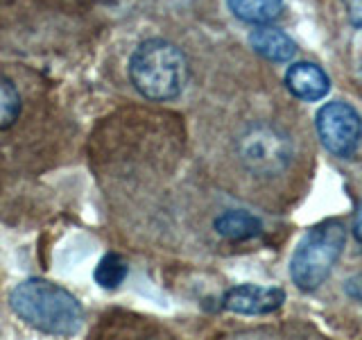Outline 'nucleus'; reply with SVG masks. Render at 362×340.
Wrapping results in <instances>:
<instances>
[{
    "instance_id": "obj_10",
    "label": "nucleus",
    "mask_w": 362,
    "mask_h": 340,
    "mask_svg": "<svg viewBox=\"0 0 362 340\" xmlns=\"http://www.w3.org/2000/svg\"><path fill=\"white\" fill-rule=\"evenodd\" d=\"M231 14L252 26H269L283 11V0H226Z\"/></svg>"
},
{
    "instance_id": "obj_7",
    "label": "nucleus",
    "mask_w": 362,
    "mask_h": 340,
    "mask_svg": "<svg viewBox=\"0 0 362 340\" xmlns=\"http://www.w3.org/2000/svg\"><path fill=\"white\" fill-rule=\"evenodd\" d=\"M286 86L297 100L317 102L326 98V94L331 91V77L326 75L322 66L313 62H297L288 68Z\"/></svg>"
},
{
    "instance_id": "obj_14",
    "label": "nucleus",
    "mask_w": 362,
    "mask_h": 340,
    "mask_svg": "<svg viewBox=\"0 0 362 340\" xmlns=\"http://www.w3.org/2000/svg\"><path fill=\"white\" fill-rule=\"evenodd\" d=\"M349 18L356 28H362V0H346Z\"/></svg>"
},
{
    "instance_id": "obj_5",
    "label": "nucleus",
    "mask_w": 362,
    "mask_h": 340,
    "mask_svg": "<svg viewBox=\"0 0 362 340\" xmlns=\"http://www.w3.org/2000/svg\"><path fill=\"white\" fill-rule=\"evenodd\" d=\"M315 128L320 141L333 157L349 159L358 152L362 143V116L344 100H333L317 111Z\"/></svg>"
},
{
    "instance_id": "obj_9",
    "label": "nucleus",
    "mask_w": 362,
    "mask_h": 340,
    "mask_svg": "<svg viewBox=\"0 0 362 340\" xmlns=\"http://www.w3.org/2000/svg\"><path fill=\"white\" fill-rule=\"evenodd\" d=\"M213 227L226 241H249V238H256L263 232V222H260L258 215L245 209H231L220 213Z\"/></svg>"
},
{
    "instance_id": "obj_2",
    "label": "nucleus",
    "mask_w": 362,
    "mask_h": 340,
    "mask_svg": "<svg viewBox=\"0 0 362 340\" xmlns=\"http://www.w3.org/2000/svg\"><path fill=\"white\" fill-rule=\"evenodd\" d=\"M129 79L145 98L156 102L175 100L188 82V60L175 43L147 39L132 55Z\"/></svg>"
},
{
    "instance_id": "obj_3",
    "label": "nucleus",
    "mask_w": 362,
    "mask_h": 340,
    "mask_svg": "<svg viewBox=\"0 0 362 340\" xmlns=\"http://www.w3.org/2000/svg\"><path fill=\"white\" fill-rule=\"evenodd\" d=\"M346 236V225L335 218L310 227L290 259V279L294 286L303 293L320 288L342 256Z\"/></svg>"
},
{
    "instance_id": "obj_4",
    "label": "nucleus",
    "mask_w": 362,
    "mask_h": 340,
    "mask_svg": "<svg viewBox=\"0 0 362 340\" xmlns=\"http://www.w3.org/2000/svg\"><path fill=\"white\" fill-rule=\"evenodd\" d=\"M240 164L256 177H276L292 164L294 145L288 132L272 123H252L235 143Z\"/></svg>"
},
{
    "instance_id": "obj_1",
    "label": "nucleus",
    "mask_w": 362,
    "mask_h": 340,
    "mask_svg": "<svg viewBox=\"0 0 362 340\" xmlns=\"http://www.w3.org/2000/svg\"><path fill=\"white\" fill-rule=\"evenodd\" d=\"M9 306L23 322L48 336H75L84 322L75 295L41 277L21 281L9 295Z\"/></svg>"
},
{
    "instance_id": "obj_13",
    "label": "nucleus",
    "mask_w": 362,
    "mask_h": 340,
    "mask_svg": "<svg viewBox=\"0 0 362 340\" xmlns=\"http://www.w3.org/2000/svg\"><path fill=\"white\" fill-rule=\"evenodd\" d=\"M344 293L349 295L351 300L362 302V272L360 275H354L344 281Z\"/></svg>"
},
{
    "instance_id": "obj_6",
    "label": "nucleus",
    "mask_w": 362,
    "mask_h": 340,
    "mask_svg": "<svg viewBox=\"0 0 362 340\" xmlns=\"http://www.w3.org/2000/svg\"><path fill=\"white\" fill-rule=\"evenodd\" d=\"M283 302H286V290L279 286L240 283L224 293L222 309L238 315H267L279 311Z\"/></svg>"
},
{
    "instance_id": "obj_15",
    "label": "nucleus",
    "mask_w": 362,
    "mask_h": 340,
    "mask_svg": "<svg viewBox=\"0 0 362 340\" xmlns=\"http://www.w3.org/2000/svg\"><path fill=\"white\" fill-rule=\"evenodd\" d=\"M351 232H354V238L358 241V245L362 247V207L356 211V218H354V227H351Z\"/></svg>"
},
{
    "instance_id": "obj_11",
    "label": "nucleus",
    "mask_w": 362,
    "mask_h": 340,
    "mask_svg": "<svg viewBox=\"0 0 362 340\" xmlns=\"http://www.w3.org/2000/svg\"><path fill=\"white\" fill-rule=\"evenodd\" d=\"M127 272H129V266L127 261H124L120 254L116 252H109L100 259V264L93 272L95 277V283L107 290H116L120 283L127 279Z\"/></svg>"
},
{
    "instance_id": "obj_12",
    "label": "nucleus",
    "mask_w": 362,
    "mask_h": 340,
    "mask_svg": "<svg viewBox=\"0 0 362 340\" xmlns=\"http://www.w3.org/2000/svg\"><path fill=\"white\" fill-rule=\"evenodd\" d=\"M21 94L7 75L0 73V132L9 130L21 116Z\"/></svg>"
},
{
    "instance_id": "obj_8",
    "label": "nucleus",
    "mask_w": 362,
    "mask_h": 340,
    "mask_svg": "<svg viewBox=\"0 0 362 340\" xmlns=\"http://www.w3.org/2000/svg\"><path fill=\"white\" fill-rule=\"evenodd\" d=\"M249 45H252L256 55L279 64L290 62L297 55V43L290 39V34L272 26H258L249 34Z\"/></svg>"
}]
</instances>
